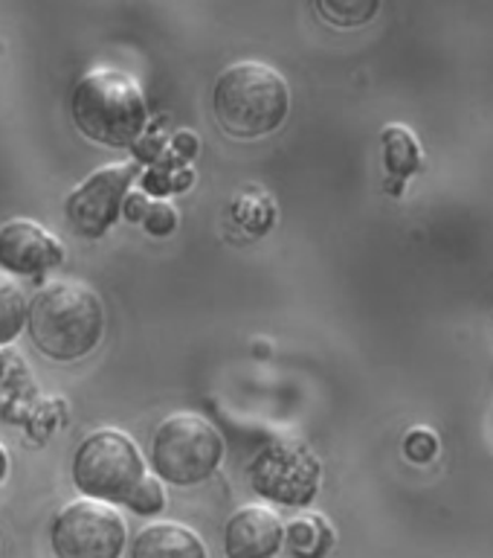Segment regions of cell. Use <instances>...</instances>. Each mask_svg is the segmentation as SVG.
Here are the masks:
<instances>
[{"instance_id": "cell-1", "label": "cell", "mask_w": 493, "mask_h": 558, "mask_svg": "<svg viewBox=\"0 0 493 558\" xmlns=\"http://www.w3.org/2000/svg\"><path fill=\"white\" fill-rule=\"evenodd\" d=\"M26 331L35 349L50 361L90 355L104 335V308L94 288L78 279H56L29 300Z\"/></svg>"}, {"instance_id": "cell-2", "label": "cell", "mask_w": 493, "mask_h": 558, "mask_svg": "<svg viewBox=\"0 0 493 558\" xmlns=\"http://www.w3.org/2000/svg\"><path fill=\"white\" fill-rule=\"evenodd\" d=\"M70 117L82 137L108 148H131L146 131V96L137 78L122 70H90L73 85Z\"/></svg>"}, {"instance_id": "cell-3", "label": "cell", "mask_w": 493, "mask_h": 558, "mask_svg": "<svg viewBox=\"0 0 493 558\" xmlns=\"http://www.w3.org/2000/svg\"><path fill=\"white\" fill-rule=\"evenodd\" d=\"M212 111L224 134L235 140H259L282 129L291 111V87L285 76L261 61H238L215 78Z\"/></svg>"}, {"instance_id": "cell-4", "label": "cell", "mask_w": 493, "mask_h": 558, "mask_svg": "<svg viewBox=\"0 0 493 558\" xmlns=\"http://www.w3.org/2000/svg\"><path fill=\"white\" fill-rule=\"evenodd\" d=\"M146 474V462L137 442L116 427H102V430L87 434L70 462L73 486L87 500H99L108 506H125Z\"/></svg>"}, {"instance_id": "cell-5", "label": "cell", "mask_w": 493, "mask_h": 558, "mask_svg": "<svg viewBox=\"0 0 493 558\" xmlns=\"http://www.w3.org/2000/svg\"><path fill=\"white\" fill-rule=\"evenodd\" d=\"M224 460V436L198 413H174L151 436V469L172 486H198Z\"/></svg>"}, {"instance_id": "cell-6", "label": "cell", "mask_w": 493, "mask_h": 558, "mask_svg": "<svg viewBox=\"0 0 493 558\" xmlns=\"http://www.w3.org/2000/svg\"><path fill=\"white\" fill-rule=\"evenodd\" d=\"M128 544L122 514L99 500H73L50 523V549L56 558H120Z\"/></svg>"}, {"instance_id": "cell-7", "label": "cell", "mask_w": 493, "mask_h": 558, "mask_svg": "<svg viewBox=\"0 0 493 558\" xmlns=\"http://www.w3.org/2000/svg\"><path fill=\"white\" fill-rule=\"evenodd\" d=\"M250 486L279 506H308L320 488V460L296 439H276L256 453Z\"/></svg>"}, {"instance_id": "cell-8", "label": "cell", "mask_w": 493, "mask_h": 558, "mask_svg": "<svg viewBox=\"0 0 493 558\" xmlns=\"http://www.w3.org/2000/svg\"><path fill=\"white\" fill-rule=\"evenodd\" d=\"M137 172V163H111L87 174L64 201L70 230L82 239H102L122 216V204Z\"/></svg>"}, {"instance_id": "cell-9", "label": "cell", "mask_w": 493, "mask_h": 558, "mask_svg": "<svg viewBox=\"0 0 493 558\" xmlns=\"http://www.w3.org/2000/svg\"><path fill=\"white\" fill-rule=\"evenodd\" d=\"M64 262V244L33 218L0 225V268L15 277H47Z\"/></svg>"}, {"instance_id": "cell-10", "label": "cell", "mask_w": 493, "mask_h": 558, "mask_svg": "<svg viewBox=\"0 0 493 558\" xmlns=\"http://www.w3.org/2000/svg\"><path fill=\"white\" fill-rule=\"evenodd\" d=\"M285 544V526L268 506H242L224 526L226 558H273Z\"/></svg>"}, {"instance_id": "cell-11", "label": "cell", "mask_w": 493, "mask_h": 558, "mask_svg": "<svg viewBox=\"0 0 493 558\" xmlns=\"http://www.w3.org/2000/svg\"><path fill=\"white\" fill-rule=\"evenodd\" d=\"M131 558H209L204 541L183 523H151L131 544Z\"/></svg>"}, {"instance_id": "cell-12", "label": "cell", "mask_w": 493, "mask_h": 558, "mask_svg": "<svg viewBox=\"0 0 493 558\" xmlns=\"http://www.w3.org/2000/svg\"><path fill=\"white\" fill-rule=\"evenodd\" d=\"M383 140V163L390 172V190L400 192L412 172L421 169V146L416 134L404 125H386L381 134Z\"/></svg>"}, {"instance_id": "cell-13", "label": "cell", "mask_w": 493, "mask_h": 558, "mask_svg": "<svg viewBox=\"0 0 493 558\" xmlns=\"http://www.w3.org/2000/svg\"><path fill=\"white\" fill-rule=\"evenodd\" d=\"M285 544L294 558H325L334 547V530L320 514H299L287 523Z\"/></svg>"}, {"instance_id": "cell-14", "label": "cell", "mask_w": 493, "mask_h": 558, "mask_svg": "<svg viewBox=\"0 0 493 558\" xmlns=\"http://www.w3.org/2000/svg\"><path fill=\"white\" fill-rule=\"evenodd\" d=\"M26 303L24 288L15 279L0 274V347H9L26 326Z\"/></svg>"}, {"instance_id": "cell-15", "label": "cell", "mask_w": 493, "mask_h": 558, "mask_svg": "<svg viewBox=\"0 0 493 558\" xmlns=\"http://www.w3.org/2000/svg\"><path fill=\"white\" fill-rule=\"evenodd\" d=\"M313 9L320 12L329 24L352 29V26H363L378 15L381 3L378 0H317Z\"/></svg>"}, {"instance_id": "cell-16", "label": "cell", "mask_w": 493, "mask_h": 558, "mask_svg": "<svg viewBox=\"0 0 493 558\" xmlns=\"http://www.w3.org/2000/svg\"><path fill=\"white\" fill-rule=\"evenodd\" d=\"M125 506H128L134 514H143V518H151V514L163 512L165 488L163 483H160V477H157V474H146L143 483L134 488V495L125 500Z\"/></svg>"}, {"instance_id": "cell-17", "label": "cell", "mask_w": 493, "mask_h": 558, "mask_svg": "<svg viewBox=\"0 0 493 558\" xmlns=\"http://www.w3.org/2000/svg\"><path fill=\"white\" fill-rule=\"evenodd\" d=\"M404 453L412 462H430L439 453V436L427 427H416L404 436Z\"/></svg>"}, {"instance_id": "cell-18", "label": "cell", "mask_w": 493, "mask_h": 558, "mask_svg": "<svg viewBox=\"0 0 493 558\" xmlns=\"http://www.w3.org/2000/svg\"><path fill=\"white\" fill-rule=\"evenodd\" d=\"M143 227H146L151 235H169L174 227H177V213H174L172 204L155 201V204L148 207L146 218H143Z\"/></svg>"}, {"instance_id": "cell-19", "label": "cell", "mask_w": 493, "mask_h": 558, "mask_svg": "<svg viewBox=\"0 0 493 558\" xmlns=\"http://www.w3.org/2000/svg\"><path fill=\"white\" fill-rule=\"evenodd\" d=\"M148 207H151V201H148L143 192H128V198H125V204H122V213H125L128 221H143Z\"/></svg>"}, {"instance_id": "cell-20", "label": "cell", "mask_w": 493, "mask_h": 558, "mask_svg": "<svg viewBox=\"0 0 493 558\" xmlns=\"http://www.w3.org/2000/svg\"><path fill=\"white\" fill-rule=\"evenodd\" d=\"M7 474H9V453H7V448L0 445V483L7 480Z\"/></svg>"}]
</instances>
